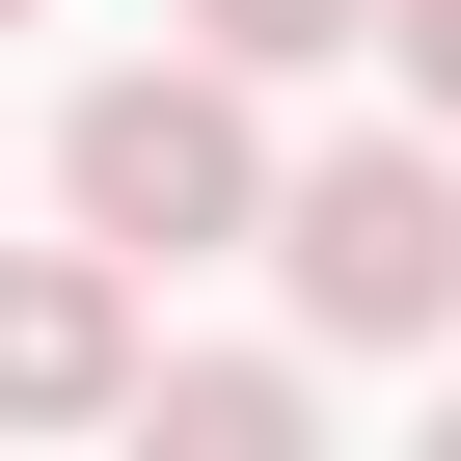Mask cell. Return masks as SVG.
Listing matches in <instances>:
<instances>
[{"label": "cell", "instance_id": "277c9868", "mask_svg": "<svg viewBox=\"0 0 461 461\" xmlns=\"http://www.w3.org/2000/svg\"><path fill=\"white\" fill-rule=\"evenodd\" d=\"M299 407H326L299 353H136V434L163 461H299Z\"/></svg>", "mask_w": 461, "mask_h": 461}, {"label": "cell", "instance_id": "7a4b0ae2", "mask_svg": "<svg viewBox=\"0 0 461 461\" xmlns=\"http://www.w3.org/2000/svg\"><path fill=\"white\" fill-rule=\"evenodd\" d=\"M272 272H299L326 353H434V326H461V163H434V136H326V163H272Z\"/></svg>", "mask_w": 461, "mask_h": 461}, {"label": "cell", "instance_id": "6da1fadb", "mask_svg": "<svg viewBox=\"0 0 461 461\" xmlns=\"http://www.w3.org/2000/svg\"><path fill=\"white\" fill-rule=\"evenodd\" d=\"M245 109H272L245 55H109V82L55 109V217H82V245H136V272L272 245V136H245Z\"/></svg>", "mask_w": 461, "mask_h": 461}, {"label": "cell", "instance_id": "ba28073f", "mask_svg": "<svg viewBox=\"0 0 461 461\" xmlns=\"http://www.w3.org/2000/svg\"><path fill=\"white\" fill-rule=\"evenodd\" d=\"M434 434H461V380H434Z\"/></svg>", "mask_w": 461, "mask_h": 461}, {"label": "cell", "instance_id": "3957f363", "mask_svg": "<svg viewBox=\"0 0 461 461\" xmlns=\"http://www.w3.org/2000/svg\"><path fill=\"white\" fill-rule=\"evenodd\" d=\"M0 434H136V245H0Z\"/></svg>", "mask_w": 461, "mask_h": 461}, {"label": "cell", "instance_id": "5b68a950", "mask_svg": "<svg viewBox=\"0 0 461 461\" xmlns=\"http://www.w3.org/2000/svg\"><path fill=\"white\" fill-rule=\"evenodd\" d=\"M190 55H245V82H326V55H380V0H190Z\"/></svg>", "mask_w": 461, "mask_h": 461}, {"label": "cell", "instance_id": "52a82bcc", "mask_svg": "<svg viewBox=\"0 0 461 461\" xmlns=\"http://www.w3.org/2000/svg\"><path fill=\"white\" fill-rule=\"evenodd\" d=\"M0 28H55V0H0Z\"/></svg>", "mask_w": 461, "mask_h": 461}, {"label": "cell", "instance_id": "8992f818", "mask_svg": "<svg viewBox=\"0 0 461 461\" xmlns=\"http://www.w3.org/2000/svg\"><path fill=\"white\" fill-rule=\"evenodd\" d=\"M380 82H407V109L461 136V0H380Z\"/></svg>", "mask_w": 461, "mask_h": 461}]
</instances>
